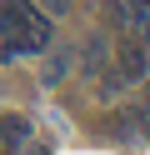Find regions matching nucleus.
Wrapping results in <instances>:
<instances>
[{
    "mask_svg": "<svg viewBox=\"0 0 150 155\" xmlns=\"http://www.w3.org/2000/svg\"><path fill=\"white\" fill-rule=\"evenodd\" d=\"M115 10H120V20H125L130 40H135V45H145V50H150V5H145V0H120Z\"/></svg>",
    "mask_w": 150,
    "mask_h": 155,
    "instance_id": "nucleus-2",
    "label": "nucleus"
},
{
    "mask_svg": "<svg viewBox=\"0 0 150 155\" xmlns=\"http://www.w3.org/2000/svg\"><path fill=\"white\" fill-rule=\"evenodd\" d=\"M120 70L125 75H145V50H135V40H125V50H120Z\"/></svg>",
    "mask_w": 150,
    "mask_h": 155,
    "instance_id": "nucleus-3",
    "label": "nucleus"
},
{
    "mask_svg": "<svg viewBox=\"0 0 150 155\" xmlns=\"http://www.w3.org/2000/svg\"><path fill=\"white\" fill-rule=\"evenodd\" d=\"M25 135H30V125L20 120V115H5V120H0V140H5V145H20Z\"/></svg>",
    "mask_w": 150,
    "mask_h": 155,
    "instance_id": "nucleus-4",
    "label": "nucleus"
},
{
    "mask_svg": "<svg viewBox=\"0 0 150 155\" xmlns=\"http://www.w3.org/2000/svg\"><path fill=\"white\" fill-rule=\"evenodd\" d=\"M145 5H150V0H145Z\"/></svg>",
    "mask_w": 150,
    "mask_h": 155,
    "instance_id": "nucleus-7",
    "label": "nucleus"
},
{
    "mask_svg": "<svg viewBox=\"0 0 150 155\" xmlns=\"http://www.w3.org/2000/svg\"><path fill=\"white\" fill-rule=\"evenodd\" d=\"M45 10H50V15H65V10H70V0H45Z\"/></svg>",
    "mask_w": 150,
    "mask_h": 155,
    "instance_id": "nucleus-5",
    "label": "nucleus"
},
{
    "mask_svg": "<svg viewBox=\"0 0 150 155\" xmlns=\"http://www.w3.org/2000/svg\"><path fill=\"white\" fill-rule=\"evenodd\" d=\"M140 120H145V125H150V90H145V95H140Z\"/></svg>",
    "mask_w": 150,
    "mask_h": 155,
    "instance_id": "nucleus-6",
    "label": "nucleus"
},
{
    "mask_svg": "<svg viewBox=\"0 0 150 155\" xmlns=\"http://www.w3.org/2000/svg\"><path fill=\"white\" fill-rule=\"evenodd\" d=\"M0 25H5V35H10V45H15V55L25 50V55H40L50 45V20L30 5V0H0Z\"/></svg>",
    "mask_w": 150,
    "mask_h": 155,
    "instance_id": "nucleus-1",
    "label": "nucleus"
}]
</instances>
